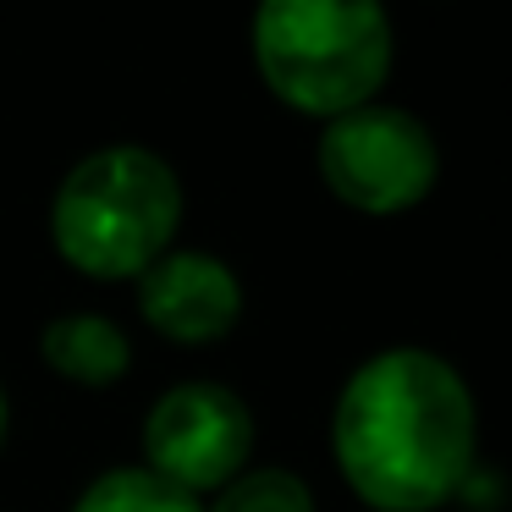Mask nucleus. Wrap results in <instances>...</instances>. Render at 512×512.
<instances>
[{
  "mask_svg": "<svg viewBox=\"0 0 512 512\" xmlns=\"http://www.w3.org/2000/svg\"><path fill=\"white\" fill-rule=\"evenodd\" d=\"M336 463L380 512H430L474 463V402L446 358L391 347L336 402Z\"/></svg>",
  "mask_w": 512,
  "mask_h": 512,
  "instance_id": "nucleus-1",
  "label": "nucleus"
},
{
  "mask_svg": "<svg viewBox=\"0 0 512 512\" xmlns=\"http://www.w3.org/2000/svg\"><path fill=\"white\" fill-rule=\"evenodd\" d=\"M254 56L287 105L347 116L386 78L391 23L375 0H265L254 17Z\"/></svg>",
  "mask_w": 512,
  "mask_h": 512,
  "instance_id": "nucleus-2",
  "label": "nucleus"
},
{
  "mask_svg": "<svg viewBox=\"0 0 512 512\" xmlns=\"http://www.w3.org/2000/svg\"><path fill=\"white\" fill-rule=\"evenodd\" d=\"M182 215L171 166L149 149H100L56 193V248L83 276H144Z\"/></svg>",
  "mask_w": 512,
  "mask_h": 512,
  "instance_id": "nucleus-3",
  "label": "nucleus"
},
{
  "mask_svg": "<svg viewBox=\"0 0 512 512\" xmlns=\"http://www.w3.org/2000/svg\"><path fill=\"white\" fill-rule=\"evenodd\" d=\"M320 177L336 199L353 210L391 215L408 210L435 182V144L408 111L391 105H358L336 116L320 138Z\"/></svg>",
  "mask_w": 512,
  "mask_h": 512,
  "instance_id": "nucleus-4",
  "label": "nucleus"
},
{
  "mask_svg": "<svg viewBox=\"0 0 512 512\" xmlns=\"http://www.w3.org/2000/svg\"><path fill=\"white\" fill-rule=\"evenodd\" d=\"M248 446H254V419H248L243 397L215 386V380L171 386L144 419L149 474L188 490V496L193 490L232 485Z\"/></svg>",
  "mask_w": 512,
  "mask_h": 512,
  "instance_id": "nucleus-5",
  "label": "nucleus"
},
{
  "mask_svg": "<svg viewBox=\"0 0 512 512\" xmlns=\"http://www.w3.org/2000/svg\"><path fill=\"white\" fill-rule=\"evenodd\" d=\"M144 320L171 342H215L243 314V287L215 254H160L138 281Z\"/></svg>",
  "mask_w": 512,
  "mask_h": 512,
  "instance_id": "nucleus-6",
  "label": "nucleus"
},
{
  "mask_svg": "<svg viewBox=\"0 0 512 512\" xmlns=\"http://www.w3.org/2000/svg\"><path fill=\"white\" fill-rule=\"evenodd\" d=\"M45 358L78 386H111L127 369V336L105 314H61L45 325Z\"/></svg>",
  "mask_w": 512,
  "mask_h": 512,
  "instance_id": "nucleus-7",
  "label": "nucleus"
},
{
  "mask_svg": "<svg viewBox=\"0 0 512 512\" xmlns=\"http://www.w3.org/2000/svg\"><path fill=\"white\" fill-rule=\"evenodd\" d=\"M72 512H204L188 490L155 479L149 468H111L78 496Z\"/></svg>",
  "mask_w": 512,
  "mask_h": 512,
  "instance_id": "nucleus-8",
  "label": "nucleus"
},
{
  "mask_svg": "<svg viewBox=\"0 0 512 512\" xmlns=\"http://www.w3.org/2000/svg\"><path fill=\"white\" fill-rule=\"evenodd\" d=\"M210 512H314L309 485L287 468H259V474H243L232 485H221Z\"/></svg>",
  "mask_w": 512,
  "mask_h": 512,
  "instance_id": "nucleus-9",
  "label": "nucleus"
},
{
  "mask_svg": "<svg viewBox=\"0 0 512 512\" xmlns=\"http://www.w3.org/2000/svg\"><path fill=\"white\" fill-rule=\"evenodd\" d=\"M0 435H6V397H0Z\"/></svg>",
  "mask_w": 512,
  "mask_h": 512,
  "instance_id": "nucleus-10",
  "label": "nucleus"
}]
</instances>
